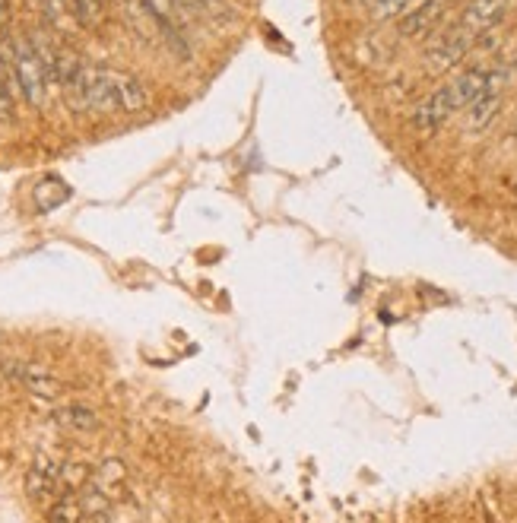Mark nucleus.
Listing matches in <instances>:
<instances>
[{"label":"nucleus","mask_w":517,"mask_h":523,"mask_svg":"<svg viewBox=\"0 0 517 523\" xmlns=\"http://www.w3.org/2000/svg\"><path fill=\"white\" fill-rule=\"evenodd\" d=\"M86 111H99V115H137L150 105V92L127 70L115 67H86L80 77L67 89Z\"/></svg>","instance_id":"nucleus-1"},{"label":"nucleus","mask_w":517,"mask_h":523,"mask_svg":"<svg viewBox=\"0 0 517 523\" xmlns=\"http://www.w3.org/2000/svg\"><path fill=\"white\" fill-rule=\"evenodd\" d=\"M124 16L146 45L181 54V58L188 54V45H184V35L178 32V26L169 16H162L150 0H124Z\"/></svg>","instance_id":"nucleus-2"},{"label":"nucleus","mask_w":517,"mask_h":523,"mask_svg":"<svg viewBox=\"0 0 517 523\" xmlns=\"http://www.w3.org/2000/svg\"><path fill=\"white\" fill-rule=\"evenodd\" d=\"M10 61H13V73H16V86H20V96L32 105V108H42L45 96H48V70L45 61L35 42L29 35H16L10 42Z\"/></svg>","instance_id":"nucleus-3"},{"label":"nucleus","mask_w":517,"mask_h":523,"mask_svg":"<svg viewBox=\"0 0 517 523\" xmlns=\"http://www.w3.org/2000/svg\"><path fill=\"white\" fill-rule=\"evenodd\" d=\"M470 45H473V39H470V35H467L464 29H460V26H454V29L445 32V35H438V39L432 42V48H429V70H432V73L451 70L454 64H460V61L467 58Z\"/></svg>","instance_id":"nucleus-4"},{"label":"nucleus","mask_w":517,"mask_h":523,"mask_svg":"<svg viewBox=\"0 0 517 523\" xmlns=\"http://www.w3.org/2000/svg\"><path fill=\"white\" fill-rule=\"evenodd\" d=\"M10 381H16L23 390H29L32 397L42 400H58L64 394V381L54 378L51 371L39 368V365H7Z\"/></svg>","instance_id":"nucleus-5"},{"label":"nucleus","mask_w":517,"mask_h":523,"mask_svg":"<svg viewBox=\"0 0 517 523\" xmlns=\"http://www.w3.org/2000/svg\"><path fill=\"white\" fill-rule=\"evenodd\" d=\"M505 13H508V0H470L457 26L464 29L470 39H476V35H483L502 23Z\"/></svg>","instance_id":"nucleus-6"},{"label":"nucleus","mask_w":517,"mask_h":523,"mask_svg":"<svg viewBox=\"0 0 517 523\" xmlns=\"http://www.w3.org/2000/svg\"><path fill=\"white\" fill-rule=\"evenodd\" d=\"M457 111L454 105V96H451V89L448 86H441L435 89L432 96L426 102H419L416 111H413V127L422 130V134H432V130H438L441 124H445L451 115Z\"/></svg>","instance_id":"nucleus-7"},{"label":"nucleus","mask_w":517,"mask_h":523,"mask_svg":"<svg viewBox=\"0 0 517 523\" xmlns=\"http://www.w3.org/2000/svg\"><path fill=\"white\" fill-rule=\"evenodd\" d=\"M58 489H61V466L48 454H39L26 470V495L32 501H45L51 495H58Z\"/></svg>","instance_id":"nucleus-8"},{"label":"nucleus","mask_w":517,"mask_h":523,"mask_svg":"<svg viewBox=\"0 0 517 523\" xmlns=\"http://www.w3.org/2000/svg\"><path fill=\"white\" fill-rule=\"evenodd\" d=\"M16 96H20V86H16L10 61V42H0V124H10L16 118Z\"/></svg>","instance_id":"nucleus-9"},{"label":"nucleus","mask_w":517,"mask_h":523,"mask_svg":"<svg viewBox=\"0 0 517 523\" xmlns=\"http://www.w3.org/2000/svg\"><path fill=\"white\" fill-rule=\"evenodd\" d=\"M89 489L99 492L108 504H112L115 498H121L124 489H127V470H124V463L121 460H105L99 470L92 473Z\"/></svg>","instance_id":"nucleus-10"},{"label":"nucleus","mask_w":517,"mask_h":523,"mask_svg":"<svg viewBox=\"0 0 517 523\" xmlns=\"http://www.w3.org/2000/svg\"><path fill=\"white\" fill-rule=\"evenodd\" d=\"M445 7H448V0H426V4H419L416 10H410L403 16V23H400V32L403 35H429L438 23H441V16H445Z\"/></svg>","instance_id":"nucleus-11"},{"label":"nucleus","mask_w":517,"mask_h":523,"mask_svg":"<svg viewBox=\"0 0 517 523\" xmlns=\"http://www.w3.org/2000/svg\"><path fill=\"white\" fill-rule=\"evenodd\" d=\"M502 83H505V73H498L495 77V83L479 96L473 105H470V111H467V127L470 130H483V127H489V121L495 118V111H498V105H502Z\"/></svg>","instance_id":"nucleus-12"},{"label":"nucleus","mask_w":517,"mask_h":523,"mask_svg":"<svg viewBox=\"0 0 517 523\" xmlns=\"http://www.w3.org/2000/svg\"><path fill=\"white\" fill-rule=\"evenodd\" d=\"M54 422H58L61 428H67V432H77V435L96 432L99 428V416L92 413L89 406H80V403L58 409V413H54Z\"/></svg>","instance_id":"nucleus-13"},{"label":"nucleus","mask_w":517,"mask_h":523,"mask_svg":"<svg viewBox=\"0 0 517 523\" xmlns=\"http://www.w3.org/2000/svg\"><path fill=\"white\" fill-rule=\"evenodd\" d=\"M48 523H86L83 501L77 495H61L58 501L51 504Z\"/></svg>","instance_id":"nucleus-14"},{"label":"nucleus","mask_w":517,"mask_h":523,"mask_svg":"<svg viewBox=\"0 0 517 523\" xmlns=\"http://www.w3.org/2000/svg\"><path fill=\"white\" fill-rule=\"evenodd\" d=\"M64 4H67L70 20L80 26H96L105 16V0H64Z\"/></svg>","instance_id":"nucleus-15"},{"label":"nucleus","mask_w":517,"mask_h":523,"mask_svg":"<svg viewBox=\"0 0 517 523\" xmlns=\"http://www.w3.org/2000/svg\"><path fill=\"white\" fill-rule=\"evenodd\" d=\"M89 479H92V470H89L86 463H67V466H61V489L67 495L83 492L86 485H89Z\"/></svg>","instance_id":"nucleus-16"},{"label":"nucleus","mask_w":517,"mask_h":523,"mask_svg":"<svg viewBox=\"0 0 517 523\" xmlns=\"http://www.w3.org/2000/svg\"><path fill=\"white\" fill-rule=\"evenodd\" d=\"M35 7L42 10L45 23L54 26V29H64V23L70 20V13H67V4H64V0H35Z\"/></svg>","instance_id":"nucleus-17"},{"label":"nucleus","mask_w":517,"mask_h":523,"mask_svg":"<svg viewBox=\"0 0 517 523\" xmlns=\"http://www.w3.org/2000/svg\"><path fill=\"white\" fill-rule=\"evenodd\" d=\"M372 4H375L378 20H394V16L410 13V7L416 4V0H372Z\"/></svg>","instance_id":"nucleus-18"},{"label":"nucleus","mask_w":517,"mask_h":523,"mask_svg":"<svg viewBox=\"0 0 517 523\" xmlns=\"http://www.w3.org/2000/svg\"><path fill=\"white\" fill-rule=\"evenodd\" d=\"M4 10H7V0H0V16H4Z\"/></svg>","instance_id":"nucleus-19"},{"label":"nucleus","mask_w":517,"mask_h":523,"mask_svg":"<svg viewBox=\"0 0 517 523\" xmlns=\"http://www.w3.org/2000/svg\"><path fill=\"white\" fill-rule=\"evenodd\" d=\"M514 194H517V181H514Z\"/></svg>","instance_id":"nucleus-20"},{"label":"nucleus","mask_w":517,"mask_h":523,"mask_svg":"<svg viewBox=\"0 0 517 523\" xmlns=\"http://www.w3.org/2000/svg\"><path fill=\"white\" fill-rule=\"evenodd\" d=\"M514 137H517V127H514Z\"/></svg>","instance_id":"nucleus-21"}]
</instances>
